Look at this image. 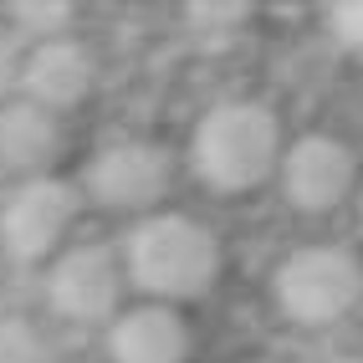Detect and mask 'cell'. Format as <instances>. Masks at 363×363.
Here are the masks:
<instances>
[{
  "instance_id": "3957f363",
  "label": "cell",
  "mask_w": 363,
  "mask_h": 363,
  "mask_svg": "<svg viewBox=\"0 0 363 363\" xmlns=\"http://www.w3.org/2000/svg\"><path fill=\"white\" fill-rule=\"evenodd\" d=\"M272 302L297 328H333L363 302V256L343 240H312L277 261Z\"/></svg>"
},
{
  "instance_id": "6da1fadb",
  "label": "cell",
  "mask_w": 363,
  "mask_h": 363,
  "mask_svg": "<svg viewBox=\"0 0 363 363\" xmlns=\"http://www.w3.org/2000/svg\"><path fill=\"white\" fill-rule=\"evenodd\" d=\"M118 246H123V266L138 302L189 307L205 292H215L225 272L220 230L189 210H159L149 220H133Z\"/></svg>"
},
{
  "instance_id": "30bf717a",
  "label": "cell",
  "mask_w": 363,
  "mask_h": 363,
  "mask_svg": "<svg viewBox=\"0 0 363 363\" xmlns=\"http://www.w3.org/2000/svg\"><path fill=\"white\" fill-rule=\"evenodd\" d=\"M62 149H67V128L52 108H41L31 98H11L0 103V174L21 179H41V174H62Z\"/></svg>"
},
{
  "instance_id": "e0dca14e",
  "label": "cell",
  "mask_w": 363,
  "mask_h": 363,
  "mask_svg": "<svg viewBox=\"0 0 363 363\" xmlns=\"http://www.w3.org/2000/svg\"><path fill=\"white\" fill-rule=\"evenodd\" d=\"M337 363H363V358H337Z\"/></svg>"
},
{
  "instance_id": "4fadbf2b",
  "label": "cell",
  "mask_w": 363,
  "mask_h": 363,
  "mask_svg": "<svg viewBox=\"0 0 363 363\" xmlns=\"http://www.w3.org/2000/svg\"><path fill=\"white\" fill-rule=\"evenodd\" d=\"M26 52H31V41L11 31V26H0V103H11L21 98V77H26Z\"/></svg>"
},
{
  "instance_id": "7a4b0ae2",
  "label": "cell",
  "mask_w": 363,
  "mask_h": 363,
  "mask_svg": "<svg viewBox=\"0 0 363 363\" xmlns=\"http://www.w3.org/2000/svg\"><path fill=\"white\" fill-rule=\"evenodd\" d=\"M286 133L272 103L261 98H225L200 113L189 133V169L215 195H251L281 174Z\"/></svg>"
},
{
  "instance_id": "ba28073f",
  "label": "cell",
  "mask_w": 363,
  "mask_h": 363,
  "mask_svg": "<svg viewBox=\"0 0 363 363\" xmlns=\"http://www.w3.org/2000/svg\"><path fill=\"white\" fill-rule=\"evenodd\" d=\"M98 92V52L72 31L57 41H36L26 52V77H21V98L52 108L57 118L82 108Z\"/></svg>"
},
{
  "instance_id": "9c48e42d",
  "label": "cell",
  "mask_w": 363,
  "mask_h": 363,
  "mask_svg": "<svg viewBox=\"0 0 363 363\" xmlns=\"http://www.w3.org/2000/svg\"><path fill=\"white\" fill-rule=\"evenodd\" d=\"M189 353L195 328L169 302H128L108 328V363H189Z\"/></svg>"
},
{
  "instance_id": "5bb4252c",
  "label": "cell",
  "mask_w": 363,
  "mask_h": 363,
  "mask_svg": "<svg viewBox=\"0 0 363 363\" xmlns=\"http://www.w3.org/2000/svg\"><path fill=\"white\" fill-rule=\"evenodd\" d=\"M328 31L348 57H363V0H343L328 11Z\"/></svg>"
},
{
  "instance_id": "8fae6325",
  "label": "cell",
  "mask_w": 363,
  "mask_h": 363,
  "mask_svg": "<svg viewBox=\"0 0 363 363\" xmlns=\"http://www.w3.org/2000/svg\"><path fill=\"white\" fill-rule=\"evenodd\" d=\"M6 26L21 31L31 46L36 41H57V36H72V26H77V11L67 6V0H26V6H11L6 11Z\"/></svg>"
},
{
  "instance_id": "9a60e30c",
  "label": "cell",
  "mask_w": 363,
  "mask_h": 363,
  "mask_svg": "<svg viewBox=\"0 0 363 363\" xmlns=\"http://www.w3.org/2000/svg\"><path fill=\"white\" fill-rule=\"evenodd\" d=\"M246 16H251L246 6H195V11H189V21H195V26H205V31H220V26H240Z\"/></svg>"
},
{
  "instance_id": "52a82bcc",
  "label": "cell",
  "mask_w": 363,
  "mask_h": 363,
  "mask_svg": "<svg viewBox=\"0 0 363 363\" xmlns=\"http://www.w3.org/2000/svg\"><path fill=\"white\" fill-rule=\"evenodd\" d=\"M277 184L297 215H333L358 200L363 174H358V154L337 133H302L286 143Z\"/></svg>"
},
{
  "instance_id": "5b68a950",
  "label": "cell",
  "mask_w": 363,
  "mask_h": 363,
  "mask_svg": "<svg viewBox=\"0 0 363 363\" xmlns=\"http://www.w3.org/2000/svg\"><path fill=\"white\" fill-rule=\"evenodd\" d=\"M87 215L82 179L67 174H41L11 184L0 200V251L21 266H52L67 246H77V225Z\"/></svg>"
},
{
  "instance_id": "7c38bea8",
  "label": "cell",
  "mask_w": 363,
  "mask_h": 363,
  "mask_svg": "<svg viewBox=\"0 0 363 363\" xmlns=\"http://www.w3.org/2000/svg\"><path fill=\"white\" fill-rule=\"evenodd\" d=\"M0 363H52V337L21 312H0Z\"/></svg>"
},
{
  "instance_id": "277c9868",
  "label": "cell",
  "mask_w": 363,
  "mask_h": 363,
  "mask_svg": "<svg viewBox=\"0 0 363 363\" xmlns=\"http://www.w3.org/2000/svg\"><path fill=\"white\" fill-rule=\"evenodd\" d=\"M82 195L92 210L103 215H123V220H149V215L169 210L179 179V159L169 143L159 138H113L82 169Z\"/></svg>"
},
{
  "instance_id": "8992f818",
  "label": "cell",
  "mask_w": 363,
  "mask_h": 363,
  "mask_svg": "<svg viewBox=\"0 0 363 363\" xmlns=\"http://www.w3.org/2000/svg\"><path fill=\"white\" fill-rule=\"evenodd\" d=\"M46 307L62 323L77 328H113V318L128 307V266H123V246L118 240H77L67 246L52 266H46Z\"/></svg>"
},
{
  "instance_id": "2e32d148",
  "label": "cell",
  "mask_w": 363,
  "mask_h": 363,
  "mask_svg": "<svg viewBox=\"0 0 363 363\" xmlns=\"http://www.w3.org/2000/svg\"><path fill=\"white\" fill-rule=\"evenodd\" d=\"M353 205H358V225H363V184H358V200Z\"/></svg>"
}]
</instances>
